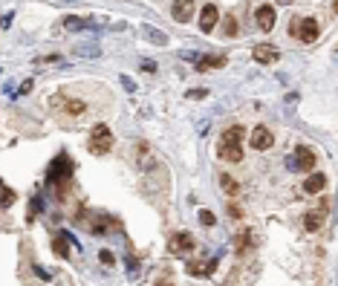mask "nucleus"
<instances>
[{"mask_svg": "<svg viewBox=\"0 0 338 286\" xmlns=\"http://www.w3.org/2000/svg\"><path fill=\"white\" fill-rule=\"evenodd\" d=\"M72 174H75L72 159L67 156V153H58V156L52 159V165H49V182H52V185H58V194H67V191H70Z\"/></svg>", "mask_w": 338, "mask_h": 286, "instance_id": "nucleus-1", "label": "nucleus"}, {"mask_svg": "<svg viewBox=\"0 0 338 286\" xmlns=\"http://www.w3.org/2000/svg\"><path fill=\"white\" fill-rule=\"evenodd\" d=\"M113 148V133H110V127L107 125H96L93 127V133H90V151L93 153H107Z\"/></svg>", "mask_w": 338, "mask_h": 286, "instance_id": "nucleus-2", "label": "nucleus"}, {"mask_svg": "<svg viewBox=\"0 0 338 286\" xmlns=\"http://www.w3.org/2000/svg\"><path fill=\"white\" fill-rule=\"evenodd\" d=\"M49 107L64 110V113H70V116H81V113L87 110V104L78 99H67V96H49Z\"/></svg>", "mask_w": 338, "mask_h": 286, "instance_id": "nucleus-3", "label": "nucleus"}, {"mask_svg": "<svg viewBox=\"0 0 338 286\" xmlns=\"http://www.w3.org/2000/svg\"><path fill=\"white\" fill-rule=\"evenodd\" d=\"M249 142L255 151H269L272 145H275V136H272V130L269 127H255L249 133Z\"/></svg>", "mask_w": 338, "mask_h": 286, "instance_id": "nucleus-4", "label": "nucleus"}, {"mask_svg": "<svg viewBox=\"0 0 338 286\" xmlns=\"http://www.w3.org/2000/svg\"><path fill=\"white\" fill-rule=\"evenodd\" d=\"M171 15H174L177 23H188L194 18V0H174L171 3Z\"/></svg>", "mask_w": 338, "mask_h": 286, "instance_id": "nucleus-5", "label": "nucleus"}, {"mask_svg": "<svg viewBox=\"0 0 338 286\" xmlns=\"http://www.w3.org/2000/svg\"><path fill=\"white\" fill-rule=\"evenodd\" d=\"M168 249L174 251V254H185V251H191V249H194V237H191L188 232H177V234H171Z\"/></svg>", "mask_w": 338, "mask_h": 286, "instance_id": "nucleus-6", "label": "nucleus"}, {"mask_svg": "<svg viewBox=\"0 0 338 286\" xmlns=\"http://www.w3.org/2000/svg\"><path fill=\"white\" fill-rule=\"evenodd\" d=\"M298 41H303V44H315V41H318V20L315 18H301Z\"/></svg>", "mask_w": 338, "mask_h": 286, "instance_id": "nucleus-7", "label": "nucleus"}, {"mask_svg": "<svg viewBox=\"0 0 338 286\" xmlns=\"http://www.w3.org/2000/svg\"><path fill=\"white\" fill-rule=\"evenodd\" d=\"M217 156L226 162H240L243 159V151H240V142H222L217 145Z\"/></svg>", "mask_w": 338, "mask_h": 286, "instance_id": "nucleus-8", "label": "nucleus"}, {"mask_svg": "<svg viewBox=\"0 0 338 286\" xmlns=\"http://www.w3.org/2000/svg\"><path fill=\"white\" fill-rule=\"evenodd\" d=\"M255 61L258 64H277V58H280V49L277 46H272V44H260V46H255Z\"/></svg>", "mask_w": 338, "mask_h": 286, "instance_id": "nucleus-9", "label": "nucleus"}, {"mask_svg": "<svg viewBox=\"0 0 338 286\" xmlns=\"http://www.w3.org/2000/svg\"><path fill=\"white\" fill-rule=\"evenodd\" d=\"M217 20H220L217 6H214V3H205L203 12H200V29H203V32H211V29L217 26Z\"/></svg>", "mask_w": 338, "mask_h": 286, "instance_id": "nucleus-10", "label": "nucleus"}, {"mask_svg": "<svg viewBox=\"0 0 338 286\" xmlns=\"http://www.w3.org/2000/svg\"><path fill=\"white\" fill-rule=\"evenodd\" d=\"M324 217H327V203H321L315 211H309V214L303 217V228L306 232H318L321 225H324Z\"/></svg>", "mask_w": 338, "mask_h": 286, "instance_id": "nucleus-11", "label": "nucleus"}, {"mask_svg": "<svg viewBox=\"0 0 338 286\" xmlns=\"http://www.w3.org/2000/svg\"><path fill=\"white\" fill-rule=\"evenodd\" d=\"M255 18H258L260 32H272V29H275V9H272V6H260V9L255 12Z\"/></svg>", "mask_w": 338, "mask_h": 286, "instance_id": "nucleus-12", "label": "nucleus"}, {"mask_svg": "<svg viewBox=\"0 0 338 286\" xmlns=\"http://www.w3.org/2000/svg\"><path fill=\"white\" fill-rule=\"evenodd\" d=\"M327 188V177L324 174H309V177L303 179V191L306 194H321Z\"/></svg>", "mask_w": 338, "mask_h": 286, "instance_id": "nucleus-13", "label": "nucleus"}, {"mask_svg": "<svg viewBox=\"0 0 338 286\" xmlns=\"http://www.w3.org/2000/svg\"><path fill=\"white\" fill-rule=\"evenodd\" d=\"M214 269H217V258L214 260H194V263H188V272L196 277H205V275H211Z\"/></svg>", "mask_w": 338, "mask_h": 286, "instance_id": "nucleus-14", "label": "nucleus"}, {"mask_svg": "<svg viewBox=\"0 0 338 286\" xmlns=\"http://www.w3.org/2000/svg\"><path fill=\"white\" fill-rule=\"evenodd\" d=\"M222 64H226V58H222V55H203V58H200V64H196V70H200V72L220 70Z\"/></svg>", "mask_w": 338, "mask_h": 286, "instance_id": "nucleus-15", "label": "nucleus"}, {"mask_svg": "<svg viewBox=\"0 0 338 286\" xmlns=\"http://www.w3.org/2000/svg\"><path fill=\"white\" fill-rule=\"evenodd\" d=\"M136 156H139L136 165H139L142 170H151L153 165H156V159L151 156V148H148V145H139V148H136Z\"/></svg>", "mask_w": 338, "mask_h": 286, "instance_id": "nucleus-16", "label": "nucleus"}, {"mask_svg": "<svg viewBox=\"0 0 338 286\" xmlns=\"http://www.w3.org/2000/svg\"><path fill=\"white\" fill-rule=\"evenodd\" d=\"M142 35L148 38L151 44H156V46H165V44H168V35H165V32H159L156 26H151V23H145V26H142Z\"/></svg>", "mask_w": 338, "mask_h": 286, "instance_id": "nucleus-17", "label": "nucleus"}, {"mask_svg": "<svg viewBox=\"0 0 338 286\" xmlns=\"http://www.w3.org/2000/svg\"><path fill=\"white\" fill-rule=\"evenodd\" d=\"M70 246H72V240L67 237V234H61V237H55L52 240V251L58 254V258H64V260L70 258Z\"/></svg>", "mask_w": 338, "mask_h": 286, "instance_id": "nucleus-18", "label": "nucleus"}, {"mask_svg": "<svg viewBox=\"0 0 338 286\" xmlns=\"http://www.w3.org/2000/svg\"><path fill=\"white\" fill-rule=\"evenodd\" d=\"M298 162H301V170H312L315 168V153L309 151V148H298Z\"/></svg>", "mask_w": 338, "mask_h": 286, "instance_id": "nucleus-19", "label": "nucleus"}, {"mask_svg": "<svg viewBox=\"0 0 338 286\" xmlns=\"http://www.w3.org/2000/svg\"><path fill=\"white\" fill-rule=\"evenodd\" d=\"M220 185H222V191H226V194H232V197L240 191V182H237L234 177H229V174H220Z\"/></svg>", "mask_w": 338, "mask_h": 286, "instance_id": "nucleus-20", "label": "nucleus"}, {"mask_svg": "<svg viewBox=\"0 0 338 286\" xmlns=\"http://www.w3.org/2000/svg\"><path fill=\"white\" fill-rule=\"evenodd\" d=\"M243 133H246V130H243L240 125L226 127V130H222V142H240V139H243Z\"/></svg>", "mask_w": 338, "mask_h": 286, "instance_id": "nucleus-21", "label": "nucleus"}, {"mask_svg": "<svg viewBox=\"0 0 338 286\" xmlns=\"http://www.w3.org/2000/svg\"><path fill=\"white\" fill-rule=\"evenodd\" d=\"M64 26L75 32V29H96V23H93V20H84V18H67L64 20Z\"/></svg>", "mask_w": 338, "mask_h": 286, "instance_id": "nucleus-22", "label": "nucleus"}, {"mask_svg": "<svg viewBox=\"0 0 338 286\" xmlns=\"http://www.w3.org/2000/svg\"><path fill=\"white\" fill-rule=\"evenodd\" d=\"M234 246H237V251L251 249V232H249V228H243V232H240V237H237V243H234Z\"/></svg>", "mask_w": 338, "mask_h": 286, "instance_id": "nucleus-23", "label": "nucleus"}, {"mask_svg": "<svg viewBox=\"0 0 338 286\" xmlns=\"http://www.w3.org/2000/svg\"><path fill=\"white\" fill-rule=\"evenodd\" d=\"M200 223H203L205 228H211V225L217 223V217H214V211H208V208H203V211H200Z\"/></svg>", "mask_w": 338, "mask_h": 286, "instance_id": "nucleus-24", "label": "nucleus"}, {"mask_svg": "<svg viewBox=\"0 0 338 286\" xmlns=\"http://www.w3.org/2000/svg\"><path fill=\"white\" fill-rule=\"evenodd\" d=\"M75 55H84V58H96L98 46H75Z\"/></svg>", "mask_w": 338, "mask_h": 286, "instance_id": "nucleus-25", "label": "nucleus"}, {"mask_svg": "<svg viewBox=\"0 0 338 286\" xmlns=\"http://www.w3.org/2000/svg\"><path fill=\"white\" fill-rule=\"evenodd\" d=\"M12 203H15V191H12V188H6V185H3V208H9Z\"/></svg>", "mask_w": 338, "mask_h": 286, "instance_id": "nucleus-26", "label": "nucleus"}, {"mask_svg": "<svg viewBox=\"0 0 338 286\" xmlns=\"http://www.w3.org/2000/svg\"><path fill=\"white\" fill-rule=\"evenodd\" d=\"M286 168H289V170H301V162H298V153H292V156H286Z\"/></svg>", "mask_w": 338, "mask_h": 286, "instance_id": "nucleus-27", "label": "nucleus"}, {"mask_svg": "<svg viewBox=\"0 0 338 286\" xmlns=\"http://www.w3.org/2000/svg\"><path fill=\"white\" fill-rule=\"evenodd\" d=\"M234 32H237V20L229 15V18H226V35H234Z\"/></svg>", "mask_w": 338, "mask_h": 286, "instance_id": "nucleus-28", "label": "nucleus"}, {"mask_svg": "<svg viewBox=\"0 0 338 286\" xmlns=\"http://www.w3.org/2000/svg\"><path fill=\"white\" fill-rule=\"evenodd\" d=\"M98 258H101V263H104V266H113V263H116V258H113V254H110V251H101V254H98Z\"/></svg>", "mask_w": 338, "mask_h": 286, "instance_id": "nucleus-29", "label": "nucleus"}, {"mask_svg": "<svg viewBox=\"0 0 338 286\" xmlns=\"http://www.w3.org/2000/svg\"><path fill=\"white\" fill-rule=\"evenodd\" d=\"M179 58H185V61H200L203 55H196V52H188V49H182V52H179Z\"/></svg>", "mask_w": 338, "mask_h": 286, "instance_id": "nucleus-30", "label": "nucleus"}, {"mask_svg": "<svg viewBox=\"0 0 338 286\" xmlns=\"http://www.w3.org/2000/svg\"><path fill=\"white\" fill-rule=\"evenodd\" d=\"M122 87H125L127 93H133V90H136V84H133V78H127V75H122Z\"/></svg>", "mask_w": 338, "mask_h": 286, "instance_id": "nucleus-31", "label": "nucleus"}, {"mask_svg": "<svg viewBox=\"0 0 338 286\" xmlns=\"http://www.w3.org/2000/svg\"><path fill=\"white\" fill-rule=\"evenodd\" d=\"M38 64H61V55H52V58H38Z\"/></svg>", "mask_w": 338, "mask_h": 286, "instance_id": "nucleus-32", "label": "nucleus"}, {"mask_svg": "<svg viewBox=\"0 0 338 286\" xmlns=\"http://www.w3.org/2000/svg\"><path fill=\"white\" fill-rule=\"evenodd\" d=\"M12 18H15V12H6V15H3V29L12 26Z\"/></svg>", "mask_w": 338, "mask_h": 286, "instance_id": "nucleus-33", "label": "nucleus"}, {"mask_svg": "<svg viewBox=\"0 0 338 286\" xmlns=\"http://www.w3.org/2000/svg\"><path fill=\"white\" fill-rule=\"evenodd\" d=\"M298 29H301V18H295V20H292V26H289V32H292V35L298 38Z\"/></svg>", "mask_w": 338, "mask_h": 286, "instance_id": "nucleus-34", "label": "nucleus"}, {"mask_svg": "<svg viewBox=\"0 0 338 286\" xmlns=\"http://www.w3.org/2000/svg\"><path fill=\"white\" fill-rule=\"evenodd\" d=\"M205 96H208L205 90H194V93H188V99H205Z\"/></svg>", "mask_w": 338, "mask_h": 286, "instance_id": "nucleus-35", "label": "nucleus"}, {"mask_svg": "<svg viewBox=\"0 0 338 286\" xmlns=\"http://www.w3.org/2000/svg\"><path fill=\"white\" fill-rule=\"evenodd\" d=\"M35 275L41 277V280H49V277H52V275H49V272H44V269H41V266H35Z\"/></svg>", "mask_w": 338, "mask_h": 286, "instance_id": "nucleus-36", "label": "nucleus"}, {"mask_svg": "<svg viewBox=\"0 0 338 286\" xmlns=\"http://www.w3.org/2000/svg\"><path fill=\"white\" fill-rule=\"evenodd\" d=\"M142 70H148V72H156V61H142Z\"/></svg>", "mask_w": 338, "mask_h": 286, "instance_id": "nucleus-37", "label": "nucleus"}, {"mask_svg": "<svg viewBox=\"0 0 338 286\" xmlns=\"http://www.w3.org/2000/svg\"><path fill=\"white\" fill-rule=\"evenodd\" d=\"M229 214H232V217H243V211H240V206H234V203H232V206H229Z\"/></svg>", "mask_w": 338, "mask_h": 286, "instance_id": "nucleus-38", "label": "nucleus"}, {"mask_svg": "<svg viewBox=\"0 0 338 286\" xmlns=\"http://www.w3.org/2000/svg\"><path fill=\"white\" fill-rule=\"evenodd\" d=\"M29 90H32V78H29V81H23V84H20V90H18V93H29Z\"/></svg>", "mask_w": 338, "mask_h": 286, "instance_id": "nucleus-39", "label": "nucleus"}, {"mask_svg": "<svg viewBox=\"0 0 338 286\" xmlns=\"http://www.w3.org/2000/svg\"><path fill=\"white\" fill-rule=\"evenodd\" d=\"M277 3H292V0H277Z\"/></svg>", "mask_w": 338, "mask_h": 286, "instance_id": "nucleus-40", "label": "nucleus"}, {"mask_svg": "<svg viewBox=\"0 0 338 286\" xmlns=\"http://www.w3.org/2000/svg\"><path fill=\"white\" fill-rule=\"evenodd\" d=\"M335 12H338V0H335Z\"/></svg>", "mask_w": 338, "mask_h": 286, "instance_id": "nucleus-41", "label": "nucleus"}]
</instances>
